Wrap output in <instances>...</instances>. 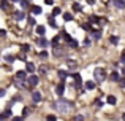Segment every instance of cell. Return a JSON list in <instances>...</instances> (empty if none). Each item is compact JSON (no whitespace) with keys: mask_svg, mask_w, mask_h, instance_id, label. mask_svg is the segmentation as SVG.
<instances>
[{"mask_svg":"<svg viewBox=\"0 0 125 121\" xmlns=\"http://www.w3.org/2000/svg\"><path fill=\"white\" fill-rule=\"evenodd\" d=\"M60 35H55V37L54 38H52V40H51V46L52 48H55V46H59V41H60Z\"/></svg>","mask_w":125,"mask_h":121,"instance_id":"e0dca14e","label":"cell"},{"mask_svg":"<svg viewBox=\"0 0 125 121\" xmlns=\"http://www.w3.org/2000/svg\"><path fill=\"white\" fill-rule=\"evenodd\" d=\"M94 77H95V81H97V83H101V81L106 78V72H104L103 68H95Z\"/></svg>","mask_w":125,"mask_h":121,"instance_id":"7a4b0ae2","label":"cell"},{"mask_svg":"<svg viewBox=\"0 0 125 121\" xmlns=\"http://www.w3.org/2000/svg\"><path fill=\"white\" fill-rule=\"evenodd\" d=\"M3 115H5V118H11V110H10V108H6L5 112H3Z\"/></svg>","mask_w":125,"mask_h":121,"instance_id":"8d00e7d4","label":"cell"},{"mask_svg":"<svg viewBox=\"0 0 125 121\" xmlns=\"http://www.w3.org/2000/svg\"><path fill=\"white\" fill-rule=\"evenodd\" d=\"M57 75H59V78H60V80H63V81H65V78H68L71 73H68L67 70H59V72H57Z\"/></svg>","mask_w":125,"mask_h":121,"instance_id":"9a60e30c","label":"cell"},{"mask_svg":"<svg viewBox=\"0 0 125 121\" xmlns=\"http://www.w3.org/2000/svg\"><path fill=\"white\" fill-rule=\"evenodd\" d=\"M120 78H122V77H120V73H119V72H116V70H114L113 73L109 75V80H111V81H114V83H119Z\"/></svg>","mask_w":125,"mask_h":121,"instance_id":"30bf717a","label":"cell"},{"mask_svg":"<svg viewBox=\"0 0 125 121\" xmlns=\"http://www.w3.org/2000/svg\"><path fill=\"white\" fill-rule=\"evenodd\" d=\"M30 11H32V14H41L43 10H41V6H38V5H32Z\"/></svg>","mask_w":125,"mask_h":121,"instance_id":"4fadbf2b","label":"cell"},{"mask_svg":"<svg viewBox=\"0 0 125 121\" xmlns=\"http://www.w3.org/2000/svg\"><path fill=\"white\" fill-rule=\"evenodd\" d=\"M95 105H97V107H101V105H103V102H101V100H95Z\"/></svg>","mask_w":125,"mask_h":121,"instance_id":"681fc988","label":"cell"},{"mask_svg":"<svg viewBox=\"0 0 125 121\" xmlns=\"http://www.w3.org/2000/svg\"><path fill=\"white\" fill-rule=\"evenodd\" d=\"M11 121H24V116H13Z\"/></svg>","mask_w":125,"mask_h":121,"instance_id":"b9f144b4","label":"cell"},{"mask_svg":"<svg viewBox=\"0 0 125 121\" xmlns=\"http://www.w3.org/2000/svg\"><path fill=\"white\" fill-rule=\"evenodd\" d=\"M25 72H27V73H33L35 72V64L33 62H30V61L25 62Z\"/></svg>","mask_w":125,"mask_h":121,"instance_id":"ba28073f","label":"cell"},{"mask_svg":"<svg viewBox=\"0 0 125 121\" xmlns=\"http://www.w3.org/2000/svg\"><path fill=\"white\" fill-rule=\"evenodd\" d=\"M95 84H97V83L90 80V81H85V83H84V88H85V89H89V91H92V89H95V88H97Z\"/></svg>","mask_w":125,"mask_h":121,"instance_id":"5bb4252c","label":"cell"},{"mask_svg":"<svg viewBox=\"0 0 125 121\" xmlns=\"http://www.w3.org/2000/svg\"><path fill=\"white\" fill-rule=\"evenodd\" d=\"M24 18H25V11H24V10H18V11H14V19H16V21H22Z\"/></svg>","mask_w":125,"mask_h":121,"instance_id":"52a82bcc","label":"cell"},{"mask_svg":"<svg viewBox=\"0 0 125 121\" xmlns=\"http://www.w3.org/2000/svg\"><path fill=\"white\" fill-rule=\"evenodd\" d=\"M32 113V110L29 108V107H24V108H22V116H29Z\"/></svg>","mask_w":125,"mask_h":121,"instance_id":"83f0119b","label":"cell"},{"mask_svg":"<svg viewBox=\"0 0 125 121\" xmlns=\"http://www.w3.org/2000/svg\"><path fill=\"white\" fill-rule=\"evenodd\" d=\"M25 78H27V72L25 70H18L16 72V80H24L25 81Z\"/></svg>","mask_w":125,"mask_h":121,"instance_id":"8fae6325","label":"cell"},{"mask_svg":"<svg viewBox=\"0 0 125 121\" xmlns=\"http://www.w3.org/2000/svg\"><path fill=\"white\" fill-rule=\"evenodd\" d=\"M106 99H108V100H106V102H108V104H109V105H114V104H116V102H117V97H116V96H108V97H106Z\"/></svg>","mask_w":125,"mask_h":121,"instance_id":"44dd1931","label":"cell"},{"mask_svg":"<svg viewBox=\"0 0 125 121\" xmlns=\"http://www.w3.org/2000/svg\"><path fill=\"white\" fill-rule=\"evenodd\" d=\"M71 8H73V11H81V5H79V3H73Z\"/></svg>","mask_w":125,"mask_h":121,"instance_id":"d590c367","label":"cell"},{"mask_svg":"<svg viewBox=\"0 0 125 121\" xmlns=\"http://www.w3.org/2000/svg\"><path fill=\"white\" fill-rule=\"evenodd\" d=\"M68 45H70V46H71V48H78V45H79V43H78V41H76V40H74V38H71V40H70V41H68Z\"/></svg>","mask_w":125,"mask_h":121,"instance_id":"4dcf8cb0","label":"cell"},{"mask_svg":"<svg viewBox=\"0 0 125 121\" xmlns=\"http://www.w3.org/2000/svg\"><path fill=\"white\" fill-rule=\"evenodd\" d=\"M19 100H22V99H21V96H16V97H13V102H19Z\"/></svg>","mask_w":125,"mask_h":121,"instance_id":"7dc6e473","label":"cell"},{"mask_svg":"<svg viewBox=\"0 0 125 121\" xmlns=\"http://www.w3.org/2000/svg\"><path fill=\"white\" fill-rule=\"evenodd\" d=\"M46 121H57V118H55L54 115H48V118H46Z\"/></svg>","mask_w":125,"mask_h":121,"instance_id":"ab89813d","label":"cell"},{"mask_svg":"<svg viewBox=\"0 0 125 121\" xmlns=\"http://www.w3.org/2000/svg\"><path fill=\"white\" fill-rule=\"evenodd\" d=\"M60 13H62V11H60V8H59V6H55V8L52 10V14H51V16H52V18H54V16H59V14H60Z\"/></svg>","mask_w":125,"mask_h":121,"instance_id":"f1b7e54d","label":"cell"},{"mask_svg":"<svg viewBox=\"0 0 125 121\" xmlns=\"http://www.w3.org/2000/svg\"><path fill=\"white\" fill-rule=\"evenodd\" d=\"M120 62H122V64H125V50L122 51V54H120Z\"/></svg>","mask_w":125,"mask_h":121,"instance_id":"7bdbcfd3","label":"cell"},{"mask_svg":"<svg viewBox=\"0 0 125 121\" xmlns=\"http://www.w3.org/2000/svg\"><path fill=\"white\" fill-rule=\"evenodd\" d=\"M48 51H40V53H38V57H40V59H48Z\"/></svg>","mask_w":125,"mask_h":121,"instance_id":"4316f807","label":"cell"},{"mask_svg":"<svg viewBox=\"0 0 125 121\" xmlns=\"http://www.w3.org/2000/svg\"><path fill=\"white\" fill-rule=\"evenodd\" d=\"M35 30H37L38 37H41V35L46 34V27H44V26H37V29H35Z\"/></svg>","mask_w":125,"mask_h":121,"instance_id":"ac0fdd59","label":"cell"},{"mask_svg":"<svg viewBox=\"0 0 125 121\" xmlns=\"http://www.w3.org/2000/svg\"><path fill=\"white\" fill-rule=\"evenodd\" d=\"M44 3H46V5H52V3H54V0H44Z\"/></svg>","mask_w":125,"mask_h":121,"instance_id":"f907efd6","label":"cell"},{"mask_svg":"<svg viewBox=\"0 0 125 121\" xmlns=\"http://www.w3.org/2000/svg\"><path fill=\"white\" fill-rule=\"evenodd\" d=\"M120 73H122V75H124V77H125V67L122 68V72H120Z\"/></svg>","mask_w":125,"mask_h":121,"instance_id":"db71d44e","label":"cell"},{"mask_svg":"<svg viewBox=\"0 0 125 121\" xmlns=\"http://www.w3.org/2000/svg\"><path fill=\"white\" fill-rule=\"evenodd\" d=\"M16 88H19V89H22V88H29V84H25L24 80H16Z\"/></svg>","mask_w":125,"mask_h":121,"instance_id":"d6986e66","label":"cell"},{"mask_svg":"<svg viewBox=\"0 0 125 121\" xmlns=\"http://www.w3.org/2000/svg\"><path fill=\"white\" fill-rule=\"evenodd\" d=\"M51 107H52L54 110H57V112L67 113V112H70V110L73 108V102H70V100H67V99H63V97H60V99H57L55 102H52Z\"/></svg>","mask_w":125,"mask_h":121,"instance_id":"6da1fadb","label":"cell"},{"mask_svg":"<svg viewBox=\"0 0 125 121\" xmlns=\"http://www.w3.org/2000/svg\"><path fill=\"white\" fill-rule=\"evenodd\" d=\"M119 86H120V88H125V77H122V78L119 80Z\"/></svg>","mask_w":125,"mask_h":121,"instance_id":"f35d334b","label":"cell"},{"mask_svg":"<svg viewBox=\"0 0 125 121\" xmlns=\"http://www.w3.org/2000/svg\"><path fill=\"white\" fill-rule=\"evenodd\" d=\"M48 22H49V26H51L52 29H57V22H55V19L52 18V16H49V19H48Z\"/></svg>","mask_w":125,"mask_h":121,"instance_id":"7402d4cb","label":"cell"},{"mask_svg":"<svg viewBox=\"0 0 125 121\" xmlns=\"http://www.w3.org/2000/svg\"><path fill=\"white\" fill-rule=\"evenodd\" d=\"M38 81H40V78H38L37 75H33V73H32V75H29V77H27V84H29V89H33V88L38 84Z\"/></svg>","mask_w":125,"mask_h":121,"instance_id":"3957f363","label":"cell"},{"mask_svg":"<svg viewBox=\"0 0 125 121\" xmlns=\"http://www.w3.org/2000/svg\"><path fill=\"white\" fill-rule=\"evenodd\" d=\"M85 2H87V3H89V5H94V3H95V2H97V0H85Z\"/></svg>","mask_w":125,"mask_h":121,"instance_id":"816d5d0a","label":"cell"},{"mask_svg":"<svg viewBox=\"0 0 125 121\" xmlns=\"http://www.w3.org/2000/svg\"><path fill=\"white\" fill-rule=\"evenodd\" d=\"M60 37L63 38V40L67 41V43H68V41L71 40V37H70V34H68V32H62V34H60Z\"/></svg>","mask_w":125,"mask_h":121,"instance_id":"cb8c5ba5","label":"cell"},{"mask_svg":"<svg viewBox=\"0 0 125 121\" xmlns=\"http://www.w3.org/2000/svg\"><path fill=\"white\" fill-rule=\"evenodd\" d=\"M63 53H65L63 46H55V48H54V54H55V56H62Z\"/></svg>","mask_w":125,"mask_h":121,"instance_id":"ffe728a7","label":"cell"},{"mask_svg":"<svg viewBox=\"0 0 125 121\" xmlns=\"http://www.w3.org/2000/svg\"><path fill=\"white\" fill-rule=\"evenodd\" d=\"M8 5H10V2H8V0H2V2H0V6H2L3 10H6V8H8Z\"/></svg>","mask_w":125,"mask_h":121,"instance_id":"d6a6232c","label":"cell"},{"mask_svg":"<svg viewBox=\"0 0 125 121\" xmlns=\"http://www.w3.org/2000/svg\"><path fill=\"white\" fill-rule=\"evenodd\" d=\"M71 77H73V80H74V83H73L74 89H81V88H83V78H81V73H71Z\"/></svg>","mask_w":125,"mask_h":121,"instance_id":"277c9868","label":"cell"},{"mask_svg":"<svg viewBox=\"0 0 125 121\" xmlns=\"http://www.w3.org/2000/svg\"><path fill=\"white\" fill-rule=\"evenodd\" d=\"M90 34H92V37H94L95 40H98V38H101V30H92Z\"/></svg>","mask_w":125,"mask_h":121,"instance_id":"603a6c76","label":"cell"},{"mask_svg":"<svg viewBox=\"0 0 125 121\" xmlns=\"http://www.w3.org/2000/svg\"><path fill=\"white\" fill-rule=\"evenodd\" d=\"M111 43L117 45V43H119V37H114V35H113V37H111Z\"/></svg>","mask_w":125,"mask_h":121,"instance_id":"74e56055","label":"cell"},{"mask_svg":"<svg viewBox=\"0 0 125 121\" xmlns=\"http://www.w3.org/2000/svg\"><path fill=\"white\" fill-rule=\"evenodd\" d=\"M41 93L40 91H32V100L33 102H41Z\"/></svg>","mask_w":125,"mask_h":121,"instance_id":"9c48e42d","label":"cell"},{"mask_svg":"<svg viewBox=\"0 0 125 121\" xmlns=\"http://www.w3.org/2000/svg\"><path fill=\"white\" fill-rule=\"evenodd\" d=\"M27 22H29V26H37V21H35V18H33V16H29Z\"/></svg>","mask_w":125,"mask_h":121,"instance_id":"f546056e","label":"cell"},{"mask_svg":"<svg viewBox=\"0 0 125 121\" xmlns=\"http://www.w3.org/2000/svg\"><path fill=\"white\" fill-rule=\"evenodd\" d=\"M90 45H92V40L90 38H85L84 40V46H90Z\"/></svg>","mask_w":125,"mask_h":121,"instance_id":"60d3db41","label":"cell"},{"mask_svg":"<svg viewBox=\"0 0 125 121\" xmlns=\"http://www.w3.org/2000/svg\"><path fill=\"white\" fill-rule=\"evenodd\" d=\"M114 6H116L117 10H124L125 8V0H113Z\"/></svg>","mask_w":125,"mask_h":121,"instance_id":"7c38bea8","label":"cell"},{"mask_svg":"<svg viewBox=\"0 0 125 121\" xmlns=\"http://www.w3.org/2000/svg\"><path fill=\"white\" fill-rule=\"evenodd\" d=\"M5 35H6V30L5 29H0V37H5Z\"/></svg>","mask_w":125,"mask_h":121,"instance_id":"bcb514c9","label":"cell"},{"mask_svg":"<svg viewBox=\"0 0 125 121\" xmlns=\"http://www.w3.org/2000/svg\"><path fill=\"white\" fill-rule=\"evenodd\" d=\"M5 93H6V91L3 89V88H0V97H3V96H5Z\"/></svg>","mask_w":125,"mask_h":121,"instance_id":"c3c4849f","label":"cell"},{"mask_svg":"<svg viewBox=\"0 0 125 121\" xmlns=\"http://www.w3.org/2000/svg\"><path fill=\"white\" fill-rule=\"evenodd\" d=\"M89 21H90V22H100L101 19H100V18H97V16H94V14H92L90 18H89Z\"/></svg>","mask_w":125,"mask_h":121,"instance_id":"836d02e7","label":"cell"},{"mask_svg":"<svg viewBox=\"0 0 125 121\" xmlns=\"http://www.w3.org/2000/svg\"><path fill=\"white\" fill-rule=\"evenodd\" d=\"M49 43H51V41H48V40H46V38H44V35H41V37H38V38H37V45H38L40 48H46Z\"/></svg>","mask_w":125,"mask_h":121,"instance_id":"8992f818","label":"cell"},{"mask_svg":"<svg viewBox=\"0 0 125 121\" xmlns=\"http://www.w3.org/2000/svg\"><path fill=\"white\" fill-rule=\"evenodd\" d=\"M14 59H16V57L13 56V54H5V61L8 62V64H11V62H14Z\"/></svg>","mask_w":125,"mask_h":121,"instance_id":"d4e9b609","label":"cell"},{"mask_svg":"<svg viewBox=\"0 0 125 121\" xmlns=\"http://www.w3.org/2000/svg\"><path fill=\"white\" fill-rule=\"evenodd\" d=\"M67 65H68V67H70V68H76V61H73V59H68L67 61Z\"/></svg>","mask_w":125,"mask_h":121,"instance_id":"484cf974","label":"cell"},{"mask_svg":"<svg viewBox=\"0 0 125 121\" xmlns=\"http://www.w3.org/2000/svg\"><path fill=\"white\" fill-rule=\"evenodd\" d=\"M11 2H14V3H16V2H21V0H11Z\"/></svg>","mask_w":125,"mask_h":121,"instance_id":"9f6ffc18","label":"cell"},{"mask_svg":"<svg viewBox=\"0 0 125 121\" xmlns=\"http://www.w3.org/2000/svg\"><path fill=\"white\" fill-rule=\"evenodd\" d=\"M63 19L65 21H71V19H73V14H71V13H63Z\"/></svg>","mask_w":125,"mask_h":121,"instance_id":"1f68e13d","label":"cell"},{"mask_svg":"<svg viewBox=\"0 0 125 121\" xmlns=\"http://www.w3.org/2000/svg\"><path fill=\"white\" fill-rule=\"evenodd\" d=\"M6 118H5V115H3V113H0V121H5Z\"/></svg>","mask_w":125,"mask_h":121,"instance_id":"f5cc1de1","label":"cell"},{"mask_svg":"<svg viewBox=\"0 0 125 121\" xmlns=\"http://www.w3.org/2000/svg\"><path fill=\"white\" fill-rule=\"evenodd\" d=\"M46 70H48V67H46V65H43V67H40V68H38V72H41V73H44Z\"/></svg>","mask_w":125,"mask_h":121,"instance_id":"ee69618b","label":"cell"},{"mask_svg":"<svg viewBox=\"0 0 125 121\" xmlns=\"http://www.w3.org/2000/svg\"><path fill=\"white\" fill-rule=\"evenodd\" d=\"M21 50H22V53H29V51H30V46H29V45H22Z\"/></svg>","mask_w":125,"mask_h":121,"instance_id":"e575fe53","label":"cell"},{"mask_svg":"<svg viewBox=\"0 0 125 121\" xmlns=\"http://www.w3.org/2000/svg\"><path fill=\"white\" fill-rule=\"evenodd\" d=\"M19 3H21V6H22V8H24V11H25V10H30V0H21V2H19Z\"/></svg>","mask_w":125,"mask_h":121,"instance_id":"2e32d148","label":"cell"},{"mask_svg":"<svg viewBox=\"0 0 125 121\" xmlns=\"http://www.w3.org/2000/svg\"><path fill=\"white\" fill-rule=\"evenodd\" d=\"M65 81H62V83H59L57 86H55V94H57L59 97H63V94H65Z\"/></svg>","mask_w":125,"mask_h":121,"instance_id":"5b68a950","label":"cell"},{"mask_svg":"<svg viewBox=\"0 0 125 121\" xmlns=\"http://www.w3.org/2000/svg\"><path fill=\"white\" fill-rule=\"evenodd\" d=\"M74 121H84V116L83 115H78L76 118H74Z\"/></svg>","mask_w":125,"mask_h":121,"instance_id":"f6af8a7d","label":"cell"},{"mask_svg":"<svg viewBox=\"0 0 125 121\" xmlns=\"http://www.w3.org/2000/svg\"><path fill=\"white\" fill-rule=\"evenodd\" d=\"M122 121H125V113H124V115H122Z\"/></svg>","mask_w":125,"mask_h":121,"instance_id":"11a10c76","label":"cell"}]
</instances>
